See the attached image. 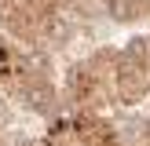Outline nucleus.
<instances>
[{"label": "nucleus", "instance_id": "obj_1", "mask_svg": "<svg viewBox=\"0 0 150 146\" xmlns=\"http://www.w3.org/2000/svg\"><path fill=\"white\" fill-rule=\"evenodd\" d=\"M114 58H117V51L95 48L66 69L62 106H70V113H103L110 102H117V95H114Z\"/></svg>", "mask_w": 150, "mask_h": 146}, {"label": "nucleus", "instance_id": "obj_2", "mask_svg": "<svg viewBox=\"0 0 150 146\" xmlns=\"http://www.w3.org/2000/svg\"><path fill=\"white\" fill-rule=\"evenodd\" d=\"M37 77H51V51L26 48L0 29V95L15 99Z\"/></svg>", "mask_w": 150, "mask_h": 146}, {"label": "nucleus", "instance_id": "obj_3", "mask_svg": "<svg viewBox=\"0 0 150 146\" xmlns=\"http://www.w3.org/2000/svg\"><path fill=\"white\" fill-rule=\"evenodd\" d=\"M114 95L121 106H139L150 95V36H132L114 58Z\"/></svg>", "mask_w": 150, "mask_h": 146}, {"label": "nucleus", "instance_id": "obj_4", "mask_svg": "<svg viewBox=\"0 0 150 146\" xmlns=\"http://www.w3.org/2000/svg\"><path fill=\"white\" fill-rule=\"evenodd\" d=\"M99 7L106 11V18L121 22V26L150 18V0H99Z\"/></svg>", "mask_w": 150, "mask_h": 146}, {"label": "nucleus", "instance_id": "obj_5", "mask_svg": "<svg viewBox=\"0 0 150 146\" xmlns=\"http://www.w3.org/2000/svg\"><path fill=\"white\" fill-rule=\"evenodd\" d=\"M11 124H15V110H11V102L0 95V131H11Z\"/></svg>", "mask_w": 150, "mask_h": 146}, {"label": "nucleus", "instance_id": "obj_6", "mask_svg": "<svg viewBox=\"0 0 150 146\" xmlns=\"http://www.w3.org/2000/svg\"><path fill=\"white\" fill-rule=\"evenodd\" d=\"M59 4H66V7H70L73 15H81V7H88L92 0H59Z\"/></svg>", "mask_w": 150, "mask_h": 146}]
</instances>
